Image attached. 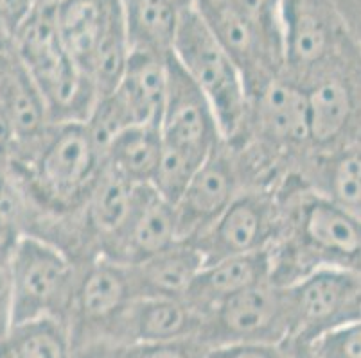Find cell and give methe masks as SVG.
<instances>
[{"instance_id": "obj_29", "label": "cell", "mask_w": 361, "mask_h": 358, "mask_svg": "<svg viewBox=\"0 0 361 358\" xmlns=\"http://www.w3.org/2000/svg\"><path fill=\"white\" fill-rule=\"evenodd\" d=\"M207 358H284L281 346L266 344H231L211 347Z\"/></svg>"}, {"instance_id": "obj_35", "label": "cell", "mask_w": 361, "mask_h": 358, "mask_svg": "<svg viewBox=\"0 0 361 358\" xmlns=\"http://www.w3.org/2000/svg\"><path fill=\"white\" fill-rule=\"evenodd\" d=\"M11 36H9V32L6 31L4 25L0 24V54L4 51H8L9 47H11Z\"/></svg>"}, {"instance_id": "obj_16", "label": "cell", "mask_w": 361, "mask_h": 358, "mask_svg": "<svg viewBox=\"0 0 361 358\" xmlns=\"http://www.w3.org/2000/svg\"><path fill=\"white\" fill-rule=\"evenodd\" d=\"M178 241L182 238L178 236L175 205L149 185H142L137 186L130 215L104 258L131 265Z\"/></svg>"}, {"instance_id": "obj_8", "label": "cell", "mask_w": 361, "mask_h": 358, "mask_svg": "<svg viewBox=\"0 0 361 358\" xmlns=\"http://www.w3.org/2000/svg\"><path fill=\"white\" fill-rule=\"evenodd\" d=\"M317 154L361 149V45L304 87Z\"/></svg>"}, {"instance_id": "obj_3", "label": "cell", "mask_w": 361, "mask_h": 358, "mask_svg": "<svg viewBox=\"0 0 361 358\" xmlns=\"http://www.w3.org/2000/svg\"><path fill=\"white\" fill-rule=\"evenodd\" d=\"M11 44L44 98L51 124L87 122L97 91L65 49L54 8L35 6L11 36Z\"/></svg>"}, {"instance_id": "obj_10", "label": "cell", "mask_w": 361, "mask_h": 358, "mask_svg": "<svg viewBox=\"0 0 361 358\" xmlns=\"http://www.w3.org/2000/svg\"><path fill=\"white\" fill-rule=\"evenodd\" d=\"M282 228L279 188H248L195 241L203 262L270 251Z\"/></svg>"}, {"instance_id": "obj_13", "label": "cell", "mask_w": 361, "mask_h": 358, "mask_svg": "<svg viewBox=\"0 0 361 358\" xmlns=\"http://www.w3.org/2000/svg\"><path fill=\"white\" fill-rule=\"evenodd\" d=\"M246 190L232 147L223 140L221 146L207 158L175 203L178 236L195 241Z\"/></svg>"}, {"instance_id": "obj_33", "label": "cell", "mask_w": 361, "mask_h": 358, "mask_svg": "<svg viewBox=\"0 0 361 358\" xmlns=\"http://www.w3.org/2000/svg\"><path fill=\"white\" fill-rule=\"evenodd\" d=\"M16 136L11 124L6 118V115L0 110V167H9L15 153Z\"/></svg>"}, {"instance_id": "obj_31", "label": "cell", "mask_w": 361, "mask_h": 358, "mask_svg": "<svg viewBox=\"0 0 361 358\" xmlns=\"http://www.w3.org/2000/svg\"><path fill=\"white\" fill-rule=\"evenodd\" d=\"M72 358H124V347L108 340H92L72 347Z\"/></svg>"}, {"instance_id": "obj_32", "label": "cell", "mask_w": 361, "mask_h": 358, "mask_svg": "<svg viewBox=\"0 0 361 358\" xmlns=\"http://www.w3.org/2000/svg\"><path fill=\"white\" fill-rule=\"evenodd\" d=\"M347 29L361 45V0H333Z\"/></svg>"}, {"instance_id": "obj_7", "label": "cell", "mask_w": 361, "mask_h": 358, "mask_svg": "<svg viewBox=\"0 0 361 358\" xmlns=\"http://www.w3.org/2000/svg\"><path fill=\"white\" fill-rule=\"evenodd\" d=\"M80 267L54 245L20 235L13 248V323L54 319L67 324Z\"/></svg>"}, {"instance_id": "obj_30", "label": "cell", "mask_w": 361, "mask_h": 358, "mask_svg": "<svg viewBox=\"0 0 361 358\" xmlns=\"http://www.w3.org/2000/svg\"><path fill=\"white\" fill-rule=\"evenodd\" d=\"M32 9V0H0V24L4 25L9 36H13Z\"/></svg>"}, {"instance_id": "obj_25", "label": "cell", "mask_w": 361, "mask_h": 358, "mask_svg": "<svg viewBox=\"0 0 361 358\" xmlns=\"http://www.w3.org/2000/svg\"><path fill=\"white\" fill-rule=\"evenodd\" d=\"M0 358H72L67 324L54 319L11 324L0 337Z\"/></svg>"}, {"instance_id": "obj_2", "label": "cell", "mask_w": 361, "mask_h": 358, "mask_svg": "<svg viewBox=\"0 0 361 358\" xmlns=\"http://www.w3.org/2000/svg\"><path fill=\"white\" fill-rule=\"evenodd\" d=\"M103 170L104 154L85 122L49 124L36 138L15 146L11 160L25 212L47 215L78 212Z\"/></svg>"}, {"instance_id": "obj_22", "label": "cell", "mask_w": 361, "mask_h": 358, "mask_svg": "<svg viewBox=\"0 0 361 358\" xmlns=\"http://www.w3.org/2000/svg\"><path fill=\"white\" fill-rule=\"evenodd\" d=\"M137 186L104 165L96 186L88 193L81 213L101 258L108 255L130 215Z\"/></svg>"}, {"instance_id": "obj_27", "label": "cell", "mask_w": 361, "mask_h": 358, "mask_svg": "<svg viewBox=\"0 0 361 358\" xmlns=\"http://www.w3.org/2000/svg\"><path fill=\"white\" fill-rule=\"evenodd\" d=\"M211 347L198 337L135 344L124 347V358H207Z\"/></svg>"}, {"instance_id": "obj_11", "label": "cell", "mask_w": 361, "mask_h": 358, "mask_svg": "<svg viewBox=\"0 0 361 358\" xmlns=\"http://www.w3.org/2000/svg\"><path fill=\"white\" fill-rule=\"evenodd\" d=\"M133 300L126 265L108 258L81 265L67 321L72 347L108 340L111 326Z\"/></svg>"}, {"instance_id": "obj_36", "label": "cell", "mask_w": 361, "mask_h": 358, "mask_svg": "<svg viewBox=\"0 0 361 358\" xmlns=\"http://www.w3.org/2000/svg\"><path fill=\"white\" fill-rule=\"evenodd\" d=\"M32 2H35V6H40V8H56L63 0H32Z\"/></svg>"}, {"instance_id": "obj_17", "label": "cell", "mask_w": 361, "mask_h": 358, "mask_svg": "<svg viewBox=\"0 0 361 358\" xmlns=\"http://www.w3.org/2000/svg\"><path fill=\"white\" fill-rule=\"evenodd\" d=\"M271 281L270 251L228 256L207 262L185 294V301L205 315L239 292Z\"/></svg>"}, {"instance_id": "obj_1", "label": "cell", "mask_w": 361, "mask_h": 358, "mask_svg": "<svg viewBox=\"0 0 361 358\" xmlns=\"http://www.w3.org/2000/svg\"><path fill=\"white\" fill-rule=\"evenodd\" d=\"M282 228L270 249L271 281L286 287L317 269L361 276V219L288 176L279 186Z\"/></svg>"}, {"instance_id": "obj_15", "label": "cell", "mask_w": 361, "mask_h": 358, "mask_svg": "<svg viewBox=\"0 0 361 358\" xmlns=\"http://www.w3.org/2000/svg\"><path fill=\"white\" fill-rule=\"evenodd\" d=\"M203 315L185 300L135 298L111 326L108 343L117 346L200 337Z\"/></svg>"}, {"instance_id": "obj_4", "label": "cell", "mask_w": 361, "mask_h": 358, "mask_svg": "<svg viewBox=\"0 0 361 358\" xmlns=\"http://www.w3.org/2000/svg\"><path fill=\"white\" fill-rule=\"evenodd\" d=\"M54 22L65 49L97 97L119 84L130 58L123 0H63Z\"/></svg>"}, {"instance_id": "obj_19", "label": "cell", "mask_w": 361, "mask_h": 358, "mask_svg": "<svg viewBox=\"0 0 361 358\" xmlns=\"http://www.w3.org/2000/svg\"><path fill=\"white\" fill-rule=\"evenodd\" d=\"M203 264L202 252L192 242L178 241L126 267L135 298L185 300Z\"/></svg>"}, {"instance_id": "obj_12", "label": "cell", "mask_w": 361, "mask_h": 358, "mask_svg": "<svg viewBox=\"0 0 361 358\" xmlns=\"http://www.w3.org/2000/svg\"><path fill=\"white\" fill-rule=\"evenodd\" d=\"M159 131L164 146L198 163L205 162L223 143L212 106L171 54L167 59V91Z\"/></svg>"}, {"instance_id": "obj_23", "label": "cell", "mask_w": 361, "mask_h": 358, "mask_svg": "<svg viewBox=\"0 0 361 358\" xmlns=\"http://www.w3.org/2000/svg\"><path fill=\"white\" fill-rule=\"evenodd\" d=\"M130 52L169 56L182 9L171 0H123Z\"/></svg>"}, {"instance_id": "obj_5", "label": "cell", "mask_w": 361, "mask_h": 358, "mask_svg": "<svg viewBox=\"0 0 361 358\" xmlns=\"http://www.w3.org/2000/svg\"><path fill=\"white\" fill-rule=\"evenodd\" d=\"M171 56L207 97L218 118L223 140L238 136L248 111L245 79L192 6L180 13Z\"/></svg>"}, {"instance_id": "obj_26", "label": "cell", "mask_w": 361, "mask_h": 358, "mask_svg": "<svg viewBox=\"0 0 361 358\" xmlns=\"http://www.w3.org/2000/svg\"><path fill=\"white\" fill-rule=\"evenodd\" d=\"M311 346L322 358H361V321L329 328Z\"/></svg>"}, {"instance_id": "obj_21", "label": "cell", "mask_w": 361, "mask_h": 358, "mask_svg": "<svg viewBox=\"0 0 361 358\" xmlns=\"http://www.w3.org/2000/svg\"><path fill=\"white\" fill-rule=\"evenodd\" d=\"M298 176L311 190L361 219V149L313 153Z\"/></svg>"}, {"instance_id": "obj_9", "label": "cell", "mask_w": 361, "mask_h": 358, "mask_svg": "<svg viewBox=\"0 0 361 358\" xmlns=\"http://www.w3.org/2000/svg\"><path fill=\"white\" fill-rule=\"evenodd\" d=\"M284 290L264 281L239 292L203 315L200 337L209 347L231 344L282 346L290 340Z\"/></svg>"}, {"instance_id": "obj_24", "label": "cell", "mask_w": 361, "mask_h": 358, "mask_svg": "<svg viewBox=\"0 0 361 358\" xmlns=\"http://www.w3.org/2000/svg\"><path fill=\"white\" fill-rule=\"evenodd\" d=\"M162 154L159 126H131L104 149V165L135 186L151 185Z\"/></svg>"}, {"instance_id": "obj_28", "label": "cell", "mask_w": 361, "mask_h": 358, "mask_svg": "<svg viewBox=\"0 0 361 358\" xmlns=\"http://www.w3.org/2000/svg\"><path fill=\"white\" fill-rule=\"evenodd\" d=\"M15 241H0V337L13 323V248Z\"/></svg>"}, {"instance_id": "obj_6", "label": "cell", "mask_w": 361, "mask_h": 358, "mask_svg": "<svg viewBox=\"0 0 361 358\" xmlns=\"http://www.w3.org/2000/svg\"><path fill=\"white\" fill-rule=\"evenodd\" d=\"M282 77L300 88L324 68L356 49L333 0H281Z\"/></svg>"}, {"instance_id": "obj_14", "label": "cell", "mask_w": 361, "mask_h": 358, "mask_svg": "<svg viewBox=\"0 0 361 358\" xmlns=\"http://www.w3.org/2000/svg\"><path fill=\"white\" fill-rule=\"evenodd\" d=\"M360 288L361 276L338 269H317L282 287L290 321V339L311 343L333 328Z\"/></svg>"}, {"instance_id": "obj_34", "label": "cell", "mask_w": 361, "mask_h": 358, "mask_svg": "<svg viewBox=\"0 0 361 358\" xmlns=\"http://www.w3.org/2000/svg\"><path fill=\"white\" fill-rule=\"evenodd\" d=\"M284 358H322L307 340L290 339L281 346Z\"/></svg>"}, {"instance_id": "obj_37", "label": "cell", "mask_w": 361, "mask_h": 358, "mask_svg": "<svg viewBox=\"0 0 361 358\" xmlns=\"http://www.w3.org/2000/svg\"><path fill=\"white\" fill-rule=\"evenodd\" d=\"M173 4L176 6V8L180 9H185V8H191V6H195L196 0H171Z\"/></svg>"}, {"instance_id": "obj_20", "label": "cell", "mask_w": 361, "mask_h": 358, "mask_svg": "<svg viewBox=\"0 0 361 358\" xmlns=\"http://www.w3.org/2000/svg\"><path fill=\"white\" fill-rule=\"evenodd\" d=\"M0 110L15 131L16 146L36 138L51 124L44 98L13 45L0 54Z\"/></svg>"}, {"instance_id": "obj_18", "label": "cell", "mask_w": 361, "mask_h": 358, "mask_svg": "<svg viewBox=\"0 0 361 358\" xmlns=\"http://www.w3.org/2000/svg\"><path fill=\"white\" fill-rule=\"evenodd\" d=\"M167 59L130 52L119 84L110 91L130 126H159L167 91Z\"/></svg>"}]
</instances>
